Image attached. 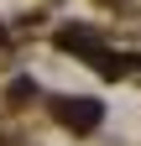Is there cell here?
<instances>
[{
    "mask_svg": "<svg viewBox=\"0 0 141 146\" xmlns=\"http://www.w3.org/2000/svg\"><path fill=\"white\" fill-rule=\"evenodd\" d=\"M52 110H58V120L68 125V131H94V125H99V115H104V110L94 104V99H52Z\"/></svg>",
    "mask_w": 141,
    "mask_h": 146,
    "instance_id": "cell-1",
    "label": "cell"
}]
</instances>
